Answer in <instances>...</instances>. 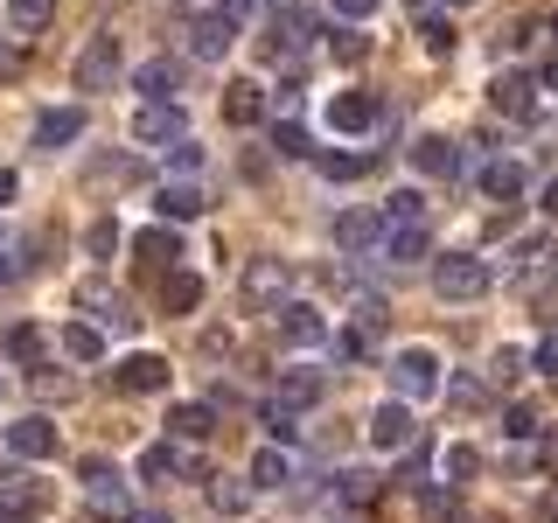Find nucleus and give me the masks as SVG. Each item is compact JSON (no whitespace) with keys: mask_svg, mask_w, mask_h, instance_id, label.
I'll use <instances>...</instances> for the list:
<instances>
[{"mask_svg":"<svg viewBox=\"0 0 558 523\" xmlns=\"http://www.w3.org/2000/svg\"><path fill=\"white\" fill-rule=\"evenodd\" d=\"M391 391L405 398V405H418V398H433L440 391V356H433V349H398L391 356Z\"/></svg>","mask_w":558,"mask_h":523,"instance_id":"1","label":"nucleus"},{"mask_svg":"<svg viewBox=\"0 0 558 523\" xmlns=\"http://www.w3.org/2000/svg\"><path fill=\"white\" fill-rule=\"evenodd\" d=\"M433 293H440V301H482V293H488V266L468 258V252H447L440 266H433Z\"/></svg>","mask_w":558,"mask_h":523,"instance_id":"2","label":"nucleus"},{"mask_svg":"<svg viewBox=\"0 0 558 523\" xmlns=\"http://www.w3.org/2000/svg\"><path fill=\"white\" fill-rule=\"evenodd\" d=\"M279 301H293V272H287V258H252V266H244V307L272 314Z\"/></svg>","mask_w":558,"mask_h":523,"instance_id":"3","label":"nucleus"},{"mask_svg":"<svg viewBox=\"0 0 558 523\" xmlns=\"http://www.w3.org/2000/svg\"><path fill=\"white\" fill-rule=\"evenodd\" d=\"M168 356H154V349H133V356H119L112 363V384L119 391H133V398H154V391H168Z\"/></svg>","mask_w":558,"mask_h":523,"instance_id":"4","label":"nucleus"},{"mask_svg":"<svg viewBox=\"0 0 558 523\" xmlns=\"http://www.w3.org/2000/svg\"><path fill=\"white\" fill-rule=\"evenodd\" d=\"M412 433H418V426H412V405H405V398H384V405L371 412V447H377V453H405Z\"/></svg>","mask_w":558,"mask_h":523,"instance_id":"5","label":"nucleus"},{"mask_svg":"<svg viewBox=\"0 0 558 523\" xmlns=\"http://www.w3.org/2000/svg\"><path fill=\"white\" fill-rule=\"evenodd\" d=\"M182 105L174 98H154V105H140V119H133V139H147V147H168V139H182Z\"/></svg>","mask_w":558,"mask_h":523,"instance_id":"6","label":"nucleus"},{"mask_svg":"<svg viewBox=\"0 0 558 523\" xmlns=\"http://www.w3.org/2000/svg\"><path fill=\"white\" fill-rule=\"evenodd\" d=\"M112 70H119V35H92L84 57H77V92H105Z\"/></svg>","mask_w":558,"mask_h":523,"instance_id":"7","label":"nucleus"},{"mask_svg":"<svg viewBox=\"0 0 558 523\" xmlns=\"http://www.w3.org/2000/svg\"><path fill=\"white\" fill-rule=\"evenodd\" d=\"M272 314H279V336H287V342H301V349L328 342V321H322V307H307V301H279Z\"/></svg>","mask_w":558,"mask_h":523,"instance_id":"8","label":"nucleus"},{"mask_svg":"<svg viewBox=\"0 0 558 523\" xmlns=\"http://www.w3.org/2000/svg\"><path fill=\"white\" fill-rule=\"evenodd\" d=\"M231 42H238V22H231V14H203V22L189 28V57H196V63H217Z\"/></svg>","mask_w":558,"mask_h":523,"instance_id":"9","label":"nucleus"},{"mask_svg":"<svg viewBox=\"0 0 558 523\" xmlns=\"http://www.w3.org/2000/svg\"><path fill=\"white\" fill-rule=\"evenodd\" d=\"M8 447L22 453V461H49V453H57V426H49L43 412H28V418H14V426H8Z\"/></svg>","mask_w":558,"mask_h":523,"instance_id":"10","label":"nucleus"},{"mask_svg":"<svg viewBox=\"0 0 558 523\" xmlns=\"http://www.w3.org/2000/svg\"><path fill=\"white\" fill-rule=\"evenodd\" d=\"M412 168L433 174V182H440V174L453 182V174H461V147H453L447 133H426V139H412Z\"/></svg>","mask_w":558,"mask_h":523,"instance_id":"11","label":"nucleus"},{"mask_svg":"<svg viewBox=\"0 0 558 523\" xmlns=\"http://www.w3.org/2000/svg\"><path fill=\"white\" fill-rule=\"evenodd\" d=\"M328 126L336 133H371L377 126V98L371 92H336L328 98Z\"/></svg>","mask_w":558,"mask_h":523,"instance_id":"12","label":"nucleus"},{"mask_svg":"<svg viewBox=\"0 0 558 523\" xmlns=\"http://www.w3.org/2000/svg\"><path fill=\"white\" fill-rule=\"evenodd\" d=\"M314 35H322L314 8H272V49H307Z\"/></svg>","mask_w":558,"mask_h":523,"instance_id":"13","label":"nucleus"},{"mask_svg":"<svg viewBox=\"0 0 558 523\" xmlns=\"http://www.w3.org/2000/svg\"><path fill=\"white\" fill-rule=\"evenodd\" d=\"M223 119H231V126H258V119H266V84L231 77L223 84Z\"/></svg>","mask_w":558,"mask_h":523,"instance_id":"14","label":"nucleus"},{"mask_svg":"<svg viewBox=\"0 0 558 523\" xmlns=\"http://www.w3.org/2000/svg\"><path fill=\"white\" fill-rule=\"evenodd\" d=\"M426 252H433L426 217L418 223H384V258H391V266H412V258H426Z\"/></svg>","mask_w":558,"mask_h":523,"instance_id":"15","label":"nucleus"},{"mask_svg":"<svg viewBox=\"0 0 558 523\" xmlns=\"http://www.w3.org/2000/svg\"><path fill=\"white\" fill-rule=\"evenodd\" d=\"M84 496H92V510H126V475L112 461H84Z\"/></svg>","mask_w":558,"mask_h":523,"instance_id":"16","label":"nucleus"},{"mask_svg":"<svg viewBox=\"0 0 558 523\" xmlns=\"http://www.w3.org/2000/svg\"><path fill=\"white\" fill-rule=\"evenodd\" d=\"M336 244H342V252H371V244H384V217H377V209H342V217H336Z\"/></svg>","mask_w":558,"mask_h":523,"instance_id":"17","label":"nucleus"},{"mask_svg":"<svg viewBox=\"0 0 558 523\" xmlns=\"http://www.w3.org/2000/svg\"><path fill=\"white\" fill-rule=\"evenodd\" d=\"M488 98H496V112H510V119H531V112H537V84L523 77V70L496 77V84H488Z\"/></svg>","mask_w":558,"mask_h":523,"instance_id":"18","label":"nucleus"},{"mask_svg":"<svg viewBox=\"0 0 558 523\" xmlns=\"http://www.w3.org/2000/svg\"><path fill=\"white\" fill-rule=\"evenodd\" d=\"M77 133H84V112H77V105H49V112L35 119V147H70Z\"/></svg>","mask_w":558,"mask_h":523,"instance_id":"19","label":"nucleus"},{"mask_svg":"<svg viewBox=\"0 0 558 523\" xmlns=\"http://www.w3.org/2000/svg\"><path fill=\"white\" fill-rule=\"evenodd\" d=\"M322 391H328V384H322V370H287V377H279V398H272V405H287V412H307V405H322Z\"/></svg>","mask_w":558,"mask_h":523,"instance_id":"20","label":"nucleus"},{"mask_svg":"<svg viewBox=\"0 0 558 523\" xmlns=\"http://www.w3.org/2000/svg\"><path fill=\"white\" fill-rule=\"evenodd\" d=\"M154 209H161V223H189V217H203V188H189V182H161Z\"/></svg>","mask_w":558,"mask_h":523,"instance_id":"21","label":"nucleus"},{"mask_svg":"<svg viewBox=\"0 0 558 523\" xmlns=\"http://www.w3.org/2000/svg\"><path fill=\"white\" fill-rule=\"evenodd\" d=\"M133 84H140V98H147V105H154V98H168V92H174V84H182V63H168V57H154V63H140V77H133Z\"/></svg>","mask_w":558,"mask_h":523,"instance_id":"22","label":"nucleus"},{"mask_svg":"<svg viewBox=\"0 0 558 523\" xmlns=\"http://www.w3.org/2000/svg\"><path fill=\"white\" fill-rule=\"evenodd\" d=\"M168 433H174V440H209V433H217V412H209V405H174Z\"/></svg>","mask_w":558,"mask_h":523,"instance_id":"23","label":"nucleus"},{"mask_svg":"<svg viewBox=\"0 0 558 523\" xmlns=\"http://www.w3.org/2000/svg\"><path fill=\"white\" fill-rule=\"evenodd\" d=\"M482 196H488V203L523 196V168H517V161H488V168H482Z\"/></svg>","mask_w":558,"mask_h":523,"instance_id":"24","label":"nucleus"},{"mask_svg":"<svg viewBox=\"0 0 558 523\" xmlns=\"http://www.w3.org/2000/svg\"><path fill=\"white\" fill-rule=\"evenodd\" d=\"M252 482H258V488H287V482H293V453H287V447H258Z\"/></svg>","mask_w":558,"mask_h":523,"instance_id":"25","label":"nucleus"},{"mask_svg":"<svg viewBox=\"0 0 558 523\" xmlns=\"http://www.w3.org/2000/svg\"><path fill=\"white\" fill-rule=\"evenodd\" d=\"M196 301H203V279H196V272H168V279H161V307H168V314H189Z\"/></svg>","mask_w":558,"mask_h":523,"instance_id":"26","label":"nucleus"},{"mask_svg":"<svg viewBox=\"0 0 558 523\" xmlns=\"http://www.w3.org/2000/svg\"><path fill=\"white\" fill-rule=\"evenodd\" d=\"M0 349H8V363H43V328H35V321H14L8 336H0Z\"/></svg>","mask_w":558,"mask_h":523,"instance_id":"27","label":"nucleus"},{"mask_svg":"<svg viewBox=\"0 0 558 523\" xmlns=\"http://www.w3.org/2000/svg\"><path fill=\"white\" fill-rule=\"evenodd\" d=\"M63 356H77V363H98V356H105V336H98L92 321H70V328H63Z\"/></svg>","mask_w":558,"mask_h":523,"instance_id":"28","label":"nucleus"},{"mask_svg":"<svg viewBox=\"0 0 558 523\" xmlns=\"http://www.w3.org/2000/svg\"><path fill=\"white\" fill-rule=\"evenodd\" d=\"M8 22L22 28V35H35V28L57 22V0H8Z\"/></svg>","mask_w":558,"mask_h":523,"instance_id":"29","label":"nucleus"},{"mask_svg":"<svg viewBox=\"0 0 558 523\" xmlns=\"http://www.w3.org/2000/svg\"><path fill=\"white\" fill-rule=\"evenodd\" d=\"M475 467H482V453H475V447H447V453H440V482H447V488L475 482Z\"/></svg>","mask_w":558,"mask_h":523,"instance_id":"30","label":"nucleus"},{"mask_svg":"<svg viewBox=\"0 0 558 523\" xmlns=\"http://www.w3.org/2000/svg\"><path fill=\"white\" fill-rule=\"evenodd\" d=\"M377 217L384 223H418V217H426V196H418V188H391V203H384Z\"/></svg>","mask_w":558,"mask_h":523,"instance_id":"31","label":"nucleus"},{"mask_svg":"<svg viewBox=\"0 0 558 523\" xmlns=\"http://www.w3.org/2000/svg\"><path fill=\"white\" fill-rule=\"evenodd\" d=\"M418 42H426V57H453V42H461V35H453V22L426 14V22H418Z\"/></svg>","mask_w":558,"mask_h":523,"instance_id":"32","label":"nucleus"},{"mask_svg":"<svg viewBox=\"0 0 558 523\" xmlns=\"http://www.w3.org/2000/svg\"><path fill=\"white\" fill-rule=\"evenodd\" d=\"M119 244H126V231H119V223H112V217H98V223H92V231H84V252H92V258H112V252H119Z\"/></svg>","mask_w":558,"mask_h":523,"instance_id":"33","label":"nucleus"},{"mask_svg":"<svg viewBox=\"0 0 558 523\" xmlns=\"http://www.w3.org/2000/svg\"><path fill=\"white\" fill-rule=\"evenodd\" d=\"M314 168H322L328 182H356V174L371 168V161H363V154H314Z\"/></svg>","mask_w":558,"mask_h":523,"instance_id":"34","label":"nucleus"},{"mask_svg":"<svg viewBox=\"0 0 558 523\" xmlns=\"http://www.w3.org/2000/svg\"><path fill=\"white\" fill-rule=\"evenodd\" d=\"M174 467H182V453H174L168 440H161V447H147V453H140V475H147V482H161V475H174Z\"/></svg>","mask_w":558,"mask_h":523,"instance_id":"35","label":"nucleus"},{"mask_svg":"<svg viewBox=\"0 0 558 523\" xmlns=\"http://www.w3.org/2000/svg\"><path fill=\"white\" fill-rule=\"evenodd\" d=\"M272 147L287 154V161H307V154H314V147H307V133L293 126V119H279V126H272Z\"/></svg>","mask_w":558,"mask_h":523,"instance_id":"36","label":"nucleus"},{"mask_svg":"<svg viewBox=\"0 0 558 523\" xmlns=\"http://www.w3.org/2000/svg\"><path fill=\"white\" fill-rule=\"evenodd\" d=\"M266 433H272V447H293L301 440V418H293L287 405H266Z\"/></svg>","mask_w":558,"mask_h":523,"instance_id":"37","label":"nucleus"},{"mask_svg":"<svg viewBox=\"0 0 558 523\" xmlns=\"http://www.w3.org/2000/svg\"><path fill=\"white\" fill-rule=\"evenodd\" d=\"M35 516V496L22 482H8V496H0V523H28Z\"/></svg>","mask_w":558,"mask_h":523,"instance_id":"38","label":"nucleus"},{"mask_svg":"<svg viewBox=\"0 0 558 523\" xmlns=\"http://www.w3.org/2000/svg\"><path fill=\"white\" fill-rule=\"evenodd\" d=\"M328 49H336V63H363V57H371V35L342 28V35H328Z\"/></svg>","mask_w":558,"mask_h":523,"instance_id":"39","label":"nucleus"},{"mask_svg":"<svg viewBox=\"0 0 558 523\" xmlns=\"http://www.w3.org/2000/svg\"><path fill=\"white\" fill-rule=\"evenodd\" d=\"M328 342H336V356H349V363L371 356V328H342V336H328Z\"/></svg>","mask_w":558,"mask_h":523,"instance_id":"40","label":"nucleus"},{"mask_svg":"<svg viewBox=\"0 0 558 523\" xmlns=\"http://www.w3.org/2000/svg\"><path fill=\"white\" fill-rule=\"evenodd\" d=\"M502 433H510V440H531V433H537V412L531 405H510V412H502Z\"/></svg>","mask_w":558,"mask_h":523,"instance_id":"41","label":"nucleus"},{"mask_svg":"<svg viewBox=\"0 0 558 523\" xmlns=\"http://www.w3.org/2000/svg\"><path fill=\"white\" fill-rule=\"evenodd\" d=\"M336 488H342V502H371V475H363V467H342Z\"/></svg>","mask_w":558,"mask_h":523,"instance_id":"42","label":"nucleus"},{"mask_svg":"<svg viewBox=\"0 0 558 523\" xmlns=\"http://www.w3.org/2000/svg\"><path fill=\"white\" fill-rule=\"evenodd\" d=\"M140 252L147 258H182V244H174V231H140Z\"/></svg>","mask_w":558,"mask_h":523,"instance_id":"43","label":"nucleus"},{"mask_svg":"<svg viewBox=\"0 0 558 523\" xmlns=\"http://www.w3.org/2000/svg\"><path fill=\"white\" fill-rule=\"evenodd\" d=\"M92 301H98V293H92ZM98 321H112V328H133V307L112 293V301H98Z\"/></svg>","mask_w":558,"mask_h":523,"instance_id":"44","label":"nucleus"},{"mask_svg":"<svg viewBox=\"0 0 558 523\" xmlns=\"http://www.w3.org/2000/svg\"><path fill=\"white\" fill-rule=\"evenodd\" d=\"M168 161L182 168V174H196V168H203V147H196V139H174V154H168Z\"/></svg>","mask_w":558,"mask_h":523,"instance_id":"45","label":"nucleus"},{"mask_svg":"<svg viewBox=\"0 0 558 523\" xmlns=\"http://www.w3.org/2000/svg\"><path fill=\"white\" fill-rule=\"evenodd\" d=\"M28 272V258L22 252H8V244H0V287H14V279Z\"/></svg>","mask_w":558,"mask_h":523,"instance_id":"46","label":"nucleus"},{"mask_svg":"<svg viewBox=\"0 0 558 523\" xmlns=\"http://www.w3.org/2000/svg\"><path fill=\"white\" fill-rule=\"evenodd\" d=\"M531 363H537L545 377H558V336H545V342H537V349H531Z\"/></svg>","mask_w":558,"mask_h":523,"instance_id":"47","label":"nucleus"},{"mask_svg":"<svg viewBox=\"0 0 558 523\" xmlns=\"http://www.w3.org/2000/svg\"><path fill=\"white\" fill-rule=\"evenodd\" d=\"M209 502H217V510H244V488H223L217 482V488H209Z\"/></svg>","mask_w":558,"mask_h":523,"instance_id":"48","label":"nucleus"},{"mask_svg":"<svg viewBox=\"0 0 558 523\" xmlns=\"http://www.w3.org/2000/svg\"><path fill=\"white\" fill-rule=\"evenodd\" d=\"M336 14L342 22H363V14H377V0H336Z\"/></svg>","mask_w":558,"mask_h":523,"instance_id":"49","label":"nucleus"},{"mask_svg":"<svg viewBox=\"0 0 558 523\" xmlns=\"http://www.w3.org/2000/svg\"><path fill=\"white\" fill-rule=\"evenodd\" d=\"M537 209H545V217H558V174H551L545 188H537Z\"/></svg>","mask_w":558,"mask_h":523,"instance_id":"50","label":"nucleus"},{"mask_svg":"<svg viewBox=\"0 0 558 523\" xmlns=\"http://www.w3.org/2000/svg\"><path fill=\"white\" fill-rule=\"evenodd\" d=\"M14 188H22V174H14V168H0V203H14Z\"/></svg>","mask_w":558,"mask_h":523,"instance_id":"51","label":"nucleus"},{"mask_svg":"<svg viewBox=\"0 0 558 523\" xmlns=\"http://www.w3.org/2000/svg\"><path fill=\"white\" fill-rule=\"evenodd\" d=\"M217 14H231V22H244V14H252V0H217Z\"/></svg>","mask_w":558,"mask_h":523,"instance_id":"52","label":"nucleus"},{"mask_svg":"<svg viewBox=\"0 0 558 523\" xmlns=\"http://www.w3.org/2000/svg\"><path fill=\"white\" fill-rule=\"evenodd\" d=\"M537 516H545V523H558V488H551L545 502H537Z\"/></svg>","mask_w":558,"mask_h":523,"instance_id":"53","label":"nucleus"},{"mask_svg":"<svg viewBox=\"0 0 558 523\" xmlns=\"http://www.w3.org/2000/svg\"><path fill=\"white\" fill-rule=\"evenodd\" d=\"M126 523H168V516H161V510H133Z\"/></svg>","mask_w":558,"mask_h":523,"instance_id":"54","label":"nucleus"},{"mask_svg":"<svg viewBox=\"0 0 558 523\" xmlns=\"http://www.w3.org/2000/svg\"><path fill=\"white\" fill-rule=\"evenodd\" d=\"M545 467H551V475H558V433H551V440H545Z\"/></svg>","mask_w":558,"mask_h":523,"instance_id":"55","label":"nucleus"},{"mask_svg":"<svg viewBox=\"0 0 558 523\" xmlns=\"http://www.w3.org/2000/svg\"><path fill=\"white\" fill-rule=\"evenodd\" d=\"M545 35H551V42H558V14H551V22H545Z\"/></svg>","mask_w":558,"mask_h":523,"instance_id":"56","label":"nucleus"},{"mask_svg":"<svg viewBox=\"0 0 558 523\" xmlns=\"http://www.w3.org/2000/svg\"><path fill=\"white\" fill-rule=\"evenodd\" d=\"M328 523H356V516H328Z\"/></svg>","mask_w":558,"mask_h":523,"instance_id":"57","label":"nucleus"},{"mask_svg":"<svg viewBox=\"0 0 558 523\" xmlns=\"http://www.w3.org/2000/svg\"><path fill=\"white\" fill-rule=\"evenodd\" d=\"M453 8H468V0H453Z\"/></svg>","mask_w":558,"mask_h":523,"instance_id":"58","label":"nucleus"}]
</instances>
